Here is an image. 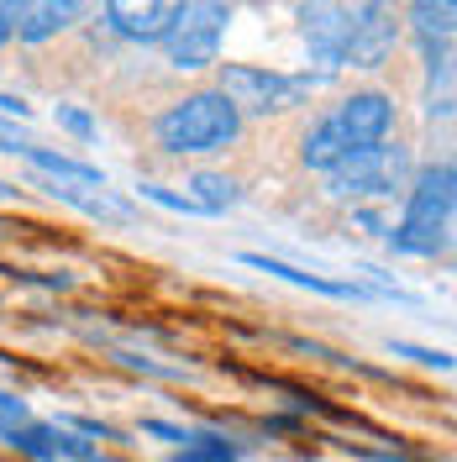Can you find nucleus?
Here are the masks:
<instances>
[{
  "label": "nucleus",
  "instance_id": "19",
  "mask_svg": "<svg viewBox=\"0 0 457 462\" xmlns=\"http://www.w3.org/2000/svg\"><path fill=\"white\" fill-rule=\"evenodd\" d=\"M11 284H27V289H42V294H69L74 289V273H48V268H0Z\"/></svg>",
  "mask_w": 457,
  "mask_h": 462
},
{
  "label": "nucleus",
  "instance_id": "9",
  "mask_svg": "<svg viewBox=\"0 0 457 462\" xmlns=\"http://www.w3.org/2000/svg\"><path fill=\"white\" fill-rule=\"evenodd\" d=\"M179 11H184V0H106V22L126 42H163Z\"/></svg>",
  "mask_w": 457,
  "mask_h": 462
},
{
  "label": "nucleus",
  "instance_id": "17",
  "mask_svg": "<svg viewBox=\"0 0 457 462\" xmlns=\"http://www.w3.org/2000/svg\"><path fill=\"white\" fill-rule=\"evenodd\" d=\"M452 16H457V0H410V27H415V37L452 42Z\"/></svg>",
  "mask_w": 457,
  "mask_h": 462
},
{
  "label": "nucleus",
  "instance_id": "26",
  "mask_svg": "<svg viewBox=\"0 0 457 462\" xmlns=\"http://www.w3.org/2000/svg\"><path fill=\"white\" fill-rule=\"evenodd\" d=\"M352 221H358L363 231H373V236H389V221H384L373 205H352Z\"/></svg>",
  "mask_w": 457,
  "mask_h": 462
},
{
  "label": "nucleus",
  "instance_id": "11",
  "mask_svg": "<svg viewBox=\"0 0 457 462\" xmlns=\"http://www.w3.org/2000/svg\"><path fill=\"white\" fill-rule=\"evenodd\" d=\"M89 0H22V11H16V37L22 42H48L58 32H69L79 16H85Z\"/></svg>",
  "mask_w": 457,
  "mask_h": 462
},
{
  "label": "nucleus",
  "instance_id": "18",
  "mask_svg": "<svg viewBox=\"0 0 457 462\" xmlns=\"http://www.w3.org/2000/svg\"><path fill=\"white\" fill-rule=\"evenodd\" d=\"M389 357H400V363H415V368H426V374H452V352H442V346H415V342H389Z\"/></svg>",
  "mask_w": 457,
  "mask_h": 462
},
{
  "label": "nucleus",
  "instance_id": "32",
  "mask_svg": "<svg viewBox=\"0 0 457 462\" xmlns=\"http://www.w3.org/2000/svg\"><path fill=\"white\" fill-rule=\"evenodd\" d=\"M294 462H315V457H311V452H300V457H294Z\"/></svg>",
  "mask_w": 457,
  "mask_h": 462
},
{
  "label": "nucleus",
  "instance_id": "14",
  "mask_svg": "<svg viewBox=\"0 0 457 462\" xmlns=\"http://www.w3.org/2000/svg\"><path fill=\"white\" fill-rule=\"evenodd\" d=\"M352 152H358V147L347 143V132L337 126V116H321L311 132H305V143H300V163L311 173H331V169H342Z\"/></svg>",
  "mask_w": 457,
  "mask_h": 462
},
{
  "label": "nucleus",
  "instance_id": "21",
  "mask_svg": "<svg viewBox=\"0 0 457 462\" xmlns=\"http://www.w3.org/2000/svg\"><path fill=\"white\" fill-rule=\"evenodd\" d=\"M58 426L74 436H85V441H116V447H126V431L111 426V420H95V415H58Z\"/></svg>",
  "mask_w": 457,
  "mask_h": 462
},
{
  "label": "nucleus",
  "instance_id": "1",
  "mask_svg": "<svg viewBox=\"0 0 457 462\" xmlns=\"http://www.w3.org/2000/svg\"><path fill=\"white\" fill-rule=\"evenodd\" d=\"M405 216L389 226V253L400 258H442L452 242V210H457V169L452 158L421 163L405 184Z\"/></svg>",
  "mask_w": 457,
  "mask_h": 462
},
{
  "label": "nucleus",
  "instance_id": "30",
  "mask_svg": "<svg viewBox=\"0 0 457 462\" xmlns=\"http://www.w3.org/2000/svg\"><path fill=\"white\" fill-rule=\"evenodd\" d=\"M22 195H27V189H16V184H5V179H0V200H22Z\"/></svg>",
  "mask_w": 457,
  "mask_h": 462
},
{
  "label": "nucleus",
  "instance_id": "23",
  "mask_svg": "<svg viewBox=\"0 0 457 462\" xmlns=\"http://www.w3.org/2000/svg\"><path fill=\"white\" fill-rule=\"evenodd\" d=\"M58 126H63L69 137H79V143H89V137L100 132V121H95L85 106H58Z\"/></svg>",
  "mask_w": 457,
  "mask_h": 462
},
{
  "label": "nucleus",
  "instance_id": "31",
  "mask_svg": "<svg viewBox=\"0 0 457 462\" xmlns=\"http://www.w3.org/2000/svg\"><path fill=\"white\" fill-rule=\"evenodd\" d=\"M95 462H132V457H111V452H100V457H95Z\"/></svg>",
  "mask_w": 457,
  "mask_h": 462
},
{
  "label": "nucleus",
  "instance_id": "22",
  "mask_svg": "<svg viewBox=\"0 0 457 462\" xmlns=\"http://www.w3.org/2000/svg\"><path fill=\"white\" fill-rule=\"evenodd\" d=\"M305 431H311V420L294 415V410H274V415L257 420V436H274V441H279V436H305Z\"/></svg>",
  "mask_w": 457,
  "mask_h": 462
},
{
  "label": "nucleus",
  "instance_id": "16",
  "mask_svg": "<svg viewBox=\"0 0 457 462\" xmlns=\"http://www.w3.org/2000/svg\"><path fill=\"white\" fill-rule=\"evenodd\" d=\"M100 352H106V363L126 368V374L158 378V383H184V378H190V368H184V363H163V357H153L147 346H100Z\"/></svg>",
  "mask_w": 457,
  "mask_h": 462
},
{
  "label": "nucleus",
  "instance_id": "4",
  "mask_svg": "<svg viewBox=\"0 0 457 462\" xmlns=\"http://www.w3.org/2000/svg\"><path fill=\"white\" fill-rule=\"evenodd\" d=\"M315 85H326V74H279V69H257V63H221V95L237 116H284L294 111Z\"/></svg>",
  "mask_w": 457,
  "mask_h": 462
},
{
  "label": "nucleus",
  "instance_id": "10",
  "mask_svg": "<svg viewBox=\"0 0 457 462\" xmlns=\"http://www.w3.org/2000/svg\"><path fill=\"white\" fill-rule=\"evenodd\" d=\"M242 268H257V273H274L294 289H311V294H326V300H368V289L358 279H331V273H305L284 258H268V253H242Z\"/></svg>",
  "mask_w": 457,
  "mask_h": 462
},
{
  "label": "nucleus",
  "instance_id": "3",
  "mask_svg": "<svg viewBox=\"0 0 457 462\" xmlns=\"http://www.w3.org/2000/svg\"><path fill=\"white\" fill-rule=\"evenodd\" d=\"M415 173V158L405 143H378V147H363L352 152L342 169L326 173V200L337 205H363V200H395L405 195Z\"/></svg>",
  "mask_w": 457,
  "mask_h": 462
},
{
  "label": "nucleus",
  "instance_id": "25",
  "mask_svg": "<svg viewBox=\"0 0 457 462\" xmlns=\"http://www.w3.org/2000/svg\"><path fill=\"white\" fill-rule=\"evenodd\" d=\"M27 147H32V137L22 132V126H16V121H0V152H11V158H22Z\"/></svg>",
  "mask_w": 457,
  "mask_h": 462
},
{
  "label": "nucleus",
  "instance_id": "5",
  "mask_svg": "<svg viewBox=\"0 0 457 462\" xmlns=\"http://www.w3.org/2000/svg\"><path fill=\"white\" fill-rule=\"evenodd\" d=\"M231 27V5L227 0H184V11L173 16V27L163 32V53H169V69H210L221 58V42H227Z\"/></svg>",
  "mask_w": 457,
  "mask_h": 462
},
{
  "label": "nucleus",
  "instance_id": "8",
  "mask_svg": "<svg viewBox=\"0 0 457 462\" xmlns=\"http://www.w3.org/2000/svg\"><path fill=\"white\" fill-rule=\"evenodd\" d=\"M331 116H337V126L347 132V143L358 147V152L389 143V132H395V100H389L384 89H358V95H347Z\"/></svg>",
  "mask_w": 457,
  "mask_h": 462
},
{
  "label": "nucleus",
  "instance_id": "20",
  "mask_svg": "<svg viewBox=\"0 0 457 462\" xmlns=\"http://www.w3.org/2000/svg\"><path fill=\"white\" fill-rule=\"evenodd\" d=\"M137 195H143L147 205H158V210H173V216H205L201 205H195L190 195H184V189H169V184H153V179H147V184H137Z\"/></svg>",
  "mask_w": 457,
  "mask_h": 462
},
{
  "label": "nucleus",
  "instance_id": "12",
  "mask_svg": "<svg viewBox=\"0 0 457 462\" xmlns=\"http://www.w3.org/2000/svg\"><path fill=\"white\" fill-rule=\"evenodd\" d=\"M22 163H27L32 173H42L48 184H69V189H106V173L95 169V163H85V158H69V152H53V147H37V143H32L27 152H22Z\"/></svg>",
  "mask_w": 457,
  "mask_h": 462
},
{
  "label": "nucleus",
  "instance_id": "2",
  "mask_svg": "<svg viewBox=\"0 0 457 462\" xmlns=\"http://www.w3.org/2000/svg\"><path fill=\"white\" fill-rule=\"evenodd\" d=\"M237 137H242V116L221 89H195L153 121V143L169 158H210V152H227Z\"/></svg>",
  "mask_w": 457,
  "mask_h": 462
},
{
  "label": "nucleus",
  "instance_id": "13",
  "mask_svg": "<svg viewBox=\"0 0 457 462\" xmlns=\"http://www.w3.org/2000/svg\"><path fill=\"white\" fill-rule=\"evenodd\" d=\"M58 205H69V210H79L89 221H100V226H132L137 221V210L126 200H116L111 189H69V184H42Z\"/></svg>",
  "mask_w": 457,
  "mask_h": 462
},
{
  "label": "nucleus",
  "instance_id": "24",
  "mask_svg": "<svg viewBox=\"0 0 457 462\" xmlns=\"http://www.w3.org/2000/svg\"><path fill=\"white\" fill-rule=\"evenodd\" d=\"M143 436L169 441L173 452H179V447H190V426H173V420H158V415H147V420H143Z\"/></svg>",
  "mask_w": 457,
  "mask_h": 462
},
{
  "label": "nucleus",
  "instance_id": "28",
  "mask_svg": "<svg viewBox=\"0 0 457 462\" xmlns=\"http://www.w3.org/2000/svg\"><path fill=\"white\" fill-rule=\"evenodd\" d=\"M0 420H32L27 400H22V394H5V389H0Z\"/></svg>",
  "mask_w": 457,
  "mask_h": 462
},
{
  "label": "nucleus",
  "instance_id": "15",
  "mask_svg": "<svg viewBox=\"0 0 457 462\" xmlns=\"http://www.w3.org/2000/svg\"><path fill=\"white\" fill-rule=\"evenodd\" d=\"M184 195L201 205L205 216H227V210H237V205H242V184H237V179H227V173L201 169V173H190V179H184Z\"/></svg>",
  "mask_w": 457,
  "mask_h": 462
},
{
  "label": "nucleus",
  "instance_id": "27",
  "mask_svg": "<svg viewBox=\"0 0 457 462\" xmlns=\"http://www.w3.org/2000/svg\"><path fill=\"white\" fill-rule=\"evenodd\" d=\"M0 121H16L22 126V121H32V106L22 95H0Z\"/></svg>",
  "mask_w": 457,
  "mask_h": 462
},
{
  "label": "nucleus",
  "instance_id": "29",
  "mask_svg": "<svg viewBox=\"0 0 457 462\" xmlns=\"http://www.w3.org/2000/svg\"><path fill=\"white\" fill-rule=\"evenodd\" d=\"M16 11H22V0H0V48L16 37Z\"/></svg>",
  "mask_w": 457,
  "mask_h": 462
},
{
  "label": "nucleus",
  "instance_id": "7",
  "mask_svg": "<svg viewBox=\"0 0 457 462\" xmlns=\"http://www.w3.org/2000/svg\"><path fill=\"white\" fill-rule=\"evenodd\" d=\"M347 22H352V11H347L342 0H305V5H300V37H305V53H311V63H321L326 79L342 69Z\"/></svg>",
  "mask_w": 457,
  "mask_h": 462
},
{
  "label": "nucleus",
  "instance_id": "6",
  "mask_svg": "<svg viewBox=\"0 0 457 462\" xmlns=\"http://www.w3.org/2000/svg\"><path fill=\"white\" fill-rule=\"evenodd\" d=\"M400 42V16H395V0H363L347 22V53L342 69H378L384 58L395 53Z\"/></svg>",
  "mask_w": 457,
  "mask_h": 462
}]
</instances>
